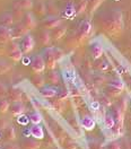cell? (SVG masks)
I'll use <instances>...</instances> for the list:
<instances>
[{
	"label": "cell",
	"instance_id": "cell-8",
	"mask_svg": "<svg viewBox=\"0 0 131 149\" xmlns=\"http://www.w3.org/2000/svg\"><path fill=\"white\" fill-rule=\"evenodd\" d=\"M82 125L85 130L91 131L95 128V120H94L92 116H84L82 119Z\"/></svg>",
	"mask_w": 131,
	"mask_h": 149
},
{
	"label": "cell",
	"instance_id": "cell-16",
	"mask_svg": "<svg viewBox=\"0 0 131 149\" xmlns=\"http://www.w3.org/2000/svg\"><path fill=\"white\" fill-rule=\"evenodd\" d=\"M8 95H9L10 101H13L14 103L19 102V101L22 100V94H20V92L17 91V89H10Z\"/></svg>",
	"mask_w": 131,
	"mask_h": 149
},
{
	"label": "cell",
	"instance_id": "cell-3",
	"mask_svg": "<svg viewBox=\"0 0 131 149\" xmlns=\"http://www.w3.org/2000/svg\"><path fill=\"white\" fill-rule=\"evenodd\" d=\"M9 56L11 60H14V61H19V60H22V58H23V51H22V49H19L18 47V44H13V47H10L9 50Z\"/></svg>",
	"mask_w": 131,
	"mask_h": 149
},
{
	"label": "cell",
	"instance_id": "cell-23",
	"mask_svg": "<svg viewBox=\"0 0 131 149\" xmlns=\"http://www.w3.org/2000/svg\"><path fill=\"white\" fill-rule=\"evenodd\" d=\"M10 105H9V102L8 101H6V100H2V101H0V112L1 113H5V112H7L9 110Z\"/></svg>",
	"mask_w": 131,
	"mask_h": 149
},
{
	"label": "cell",
	"instance_id": "cell-13",
	"mask_svg": "<svg viewBox=\"0 0 131 149\" xmlns=\"http://www.w3.org/2000/svg\"><path fill=\"white\" fill-rule=\"evenodd\" d=\"M104 125L107 129H112L113 127L115 125V118L112 113H107L104 118Z\"/></svg>",
	"mask_w": 131,
	"mask_h": 149
},
{
	"label": "cell",
	"instance_id": "cell-28",
	"mask_svg": "<svg viewBox=\"0 0 131 149\" xmlns=\"http://www.w3.org/2000/svg\"><path fill=\"white\" fill-rule=\"evenodd\" d=\"M63 34V29H59V28L56 27V32H54V36L56 37V38H60V36Z\"/></svg>",
	"mask_w": 131,
	"mask_h": 149
},
{
	"label": "cell",
	"instance_id": "cell-27",
	"mask_svg": "<svg viewBox=\"0 0 131 149\" xmlns=\"http://www.w3.org/2000/svg\"><path fill=\"white\" fill-rule=\"evenodd\" d=\"M40 38H41V42H42L43 44H47V42H49V40H50V38H49V34H47V32H42Z\"/></svg>",
	"mask_w": 131,
	"mask_h": 149
},
{
	"label": "cell",
	"instance_id": "cell-31",
	"mask_svg": "<svg viewBox=\"0 0 131 149\" xmlns=\"http://www.w3.org/2000/svg\"><path fill=\"white\" fill-rule=\"evenodd\" d=\"M5 149H19V148L18 146H16V145H9V146H6Z\"/></svg>",
	"mask_w": 131,
	"mask_h": 149
},
{
	"label": "cell",
	"instance_id": "cell-24",
	"mask_svg": "<svg viewBox=\"0 0 131 149\" xmlns=\"http://www.w3.org/2000/svg\"><path fill=\"white\" fill-rule=\"evenodd\" d=\"M74 14H75V7L72 5H68L65 9V16L71 17V16H74Z\"/></svg>",
	"mask_w": 131,
	"mask_h": 149
},
{
	"label": "cell",
	"instance_id": "cell-19",
	"mask_svg": "<svg viewBox=\"0 0 131 149\" xmlns=\"http://www.w3.org/2000/svg\"><path fill=\"white\" fill-rule=\"evenodd\" d=\"M17 5L22 9H29L32 7V1L31 0H17Z\"/></svg>",
	"mask_w": 131,
	"mask_h": 149
},
{
	"label": "cell",
	"instance_id": "cell-25",
	"mask_svg": "<svg viewBox=\"0 0 131 149\" xmlns=\"http://www.w3.org/2000/svg\"><path fill=\"white\" fill-rule=\"evenodd\" d=\"M111 86L115 87L116 89H122L124 87V84L122 83V80H120V79H114V80L111 81Z\"/></svg>",
	"mask_w": 131,
	"mask_h": 149
},
{
	"label": "cell",
	"instance_id": "cell-21",
	"mask_svg": "<svg viewBox=\"0 0 131 149\" xmlns=\"http://www.w3.org/2000/svg\"><path fill=\"white\" fill-rule=\"evenodd\" d=\"M29 121H31L29 118H28L27 115H25L24 113L18 115V118H17V122H18L20 125H27Z\"/></svg>",
	"mask_w": 131,
	"mask_h": 149
},
{
	"label": "cell",
	"instance_id": "cell-2",
	"mask_svg": "<svg viewBox=\"0 0 131 149\" xmlns=\"http://www.w3.org/2000/svg\"><path fill=\"white\" fill-rule=\"evenodd\" d=\"M34 47V38L32 35H25L22 40L20 43V49L23 51V53H28L33 50Z\"/></svg>",
	"mask_w": 131,
	"mask_h": 149
},
{
	"label": "cell",
	"instance_id": "cell-18",
	"mask_svg": "<svg viewBox=\"0 0 131 149\" xmlns=\"http://www.w3.org/2000/svg\"><path fill=\"white\" fill-rule=\"evenodd\" d=\"M29 120L33 124H40L42 122V115L38 112H33L29 115Z\"/></svg>",
	"mask_w": 131,
	"mask_h": 149
},
{
	"label": "cell",
	"instance_id": "cell-11",
	"mask_svg": "<svg viewBox=\"0 0 131 149\" xmlns=\"http://www.w3.org/2000/svg\"><path fill=\"white\" fill-rule=\"evenodd\" d=\"M41 94L44 96V97H54L56 94H58V89L54 88V87H50V86H45L41 89Z\"/></svg>",
	"mask_w": 131,
	"mask_h": 149
},
{
	"label": "cell",
	"instance_id": "cell-6",
	"mask_svg": "<svg viewBox=\"0 0 131 149\" xmlns=\"http://www.w3.org/2000/svg\"><path fill=\"white\" fill-rule=\"evenodd\" d=\"M91 52L94 59H98L103 54V47L100 42H94L91 45Z\"/></svg>",
	"mask_w": 131,
	"mask_h": 149
},
{
	"label": "cell",
	"instance_id": "cell-10",
	"mask_svg": "<svg viewBox=\"0 0 131 149\" xmlns=\"http://www.w3.org/2000/svg\"><path fill=\"white\" fill-rule=\"evenodd\" d=\"M13 22H14V17H13V15L9 14V13H2L0 15V24L1 25L9 27L10 25L13 24Z\"/></svg>",
	"mask_w": 131,
	"mask_h": 149
},
{
	"label": "cell",
	"instance_id": "cell-32",
	"mask_svg": "<svg viewBox=\"0 0 131 149\" xmlns=\"http://www.w3.org/2000/svg\"><path fill=\"white\" fill-rule=\"evenodd\" d=\"M6 92V87L2 84H0V93H5Z\"/></svg>",
	"mask_w": 131,
	"mask_h": 149
},
{
	"label": "cell",
	"instance_id": "cell-14",
	"mask_svg": "<svg viewBox=\"0 0 131 149\" xmlns=\"http://www.w3.org/2000/svg\"><path fill=\"white\" fill-rule=\"evenodd\" d=\"M91 24H89V22H87V20H84L82 24H80V26H79V33H80V35H83V36H86L89 32H91Z\"/></svg>",
	"mask_w": 131,
	"mask_h": 149
},
{
	"label": "cell",
	"instance_id": "cell-7",
	"mask_svg": "<svg viewBox=\"0 0 131 149\" xmlns=\"http://www.w3.org/2000/svg\"><path fill=\"white\" fill-rule=\"evenodd\" d=\"M10 112H11L13 115L18 116V115L23 114L25 112V107H24V105L22 103L15 102L14 104H11V106H10Z\"/></svg>",
	"mask_w": 131,
	"mask_h": 149
},
{
	"label": "cell",
	"instance_id": "cell-9",
	"mask_svg": "<svg viewBox=\"0 0 131 149\" xmlns=\"http://www.w3.org/2000/svg\"><path fill=\"white\" fill-rule=\"evenodd\" d=\"M11 38V29L7 26L0 25V41L6 42Z\"/></svg>",
	"mask_w": 131,
	"mask_h": 149
},
{
	"label": "cell",
	"instance_id": "cell-20",
	"mask_svg": "<svg viewBox=\"0 0 131 149\" xmlns=\"http://www.w3.org/2000/svg\"><path fill=\"white\" fill-rule=\"evenodd\" d=\"M23 145L26 149H38V147H40L38 142L33 141V140H26V141H24Z\"/></svg>",
	"mask_w": 131,
	"mask_h": 149
},
{
	"label": "cell",
	"instance_id": "cell-4",
	"mask_svg": "<svg viewBox=\"0 0 131 149\" xmlns=\"http://www.w3.org/2000/svg\"><path fill=\"white\" fill-rule=\"evenodd\" d=\"M29 129H31V134L34 139L41 140L44 138V131H43V128L40 124H33Z\"/></svg>",
	"mask_w": 131,
	"mask_h": 149
},
{
	"label": "cell",
	"instance_id": "cell-15",
	"mask_svg": "<svg viewBox=\"0 0 131 149\" xmlns=\"http://www.w3.org/2000/svg\"><path fill=\"white\" fill-rule=\"evenodd\" d=\"M59 24H60V20L56 17H51V18L44 20V26L47 28H56Z\"/></svg>",
	"mask_w": 131,
	"mask_h": 149
},
{
	"label": "cell",
	"instance_id": "cell-30",
	"mask_svg": "<svg viewBox=\"0 0 131 149\" xmlns=\"http://www.w3.org/2000/svg\"><path fill=\"white\" fill-rule=\"evenodd\" d=\"M23 134H24L25 137H29V136H32V134H31V129H26V130H24Z\"/></svg>",
	"mask_w": 131,
	"mask_h": 149
},
{
	"label": "cell",
	"instance_id": "cell-26",
	"mask_svg": "<svg viewBox=\"0 0 131 149\" xmlns=\"http://www.w3.org/2000/svg\"><path fill=\"white\" fill-rule=\"evenodd\" d=\"M49 79H50V81L52 84H56L59 81V76H58L56 72H52V74H49Z\"/></svg>",
	"mask_w": 131,
	"mask_h": 149
},
{
	"label": "cell",
	"instance_id": "cell-33",
	"mask_svg": "<svg viewBox=\"0 0 131 149\" xmlns=\"http://www.w3.org/2000/svg\"><path fill=\"white\" fill-rule=\"evenodd\" d=\"M0 139H1V133H0Z\"/></svg>",
	"mask_w": 131,
	"mask_h": 149
},
{
	"label": "cell",
	"instance_id": "cell-12",
	"mask_svg": "<svg viewBox=\"0 0 131 149\" xmlns=\"http://www.w3.org/2000/svg\"><path fill=\"white\" fill-rule=\"evenodd\" d=\"M23 25L27 29H32V28L35 26V19L33 18V16L31 14H26L24 16V19H23Z\"/></svg>",
	"mask_w": 131,
	"mask_h": 149
},
{
	"label": "cell",
	"instance_id": "cell-29",
	"mask_svg": "<svg viewBox=\"0 0 131 149\" xmlns=\"http://www.w3.org/2000/svg\"><path fill=\"white\" fill-rule=\"evenodd\" d=\"M109 149H120V146H119L118 143L113 142V143H111V145H109Z\"/></svg>",
	"mask_w": 131,
	"mask_h": 149
},
{
	"label": "cell",
	"instance_id": "cell-1",
	"mask_svg": "<svg viewBox=\"0 0 131 149\" xmlns=\"http://www.w3.org/2000/svg\"><path fill=\"white\" fill-rule=\"evenodd\" d=\"M31 67L33 69V71H35L36 74L42 72L44 69H45V61L43 59L42 56H35L32 58V61H31Z\"/></svg>",
	"mask_w": 131,
	"mask_h": 149
},
{
	"label": "cell",
	"instance_id": "cell-17",
	"mask_svg": "<svg viewBox=\"0 0 131 149\" xmlns=\"http://www.w3.org/2000/svg\"><path fill=\"white\" fill-rule=\"evenodd\" d=\"M3 136L6 137V139H8V140H14V139H15V137H16V132H15L14 127H7V128L5 129Z\"/></svg>",
	"mask_w": 131,
	"mask_h": 149
},
{
	"label": "cell",
	"instance_id": "cell-5",
	"mask_svg": "<svg viewBox=\"0 0 131 149\" xmlns=\"http://www.w3.org/2000/svg\"><path fill=\"white\" fill-rule=\"evenodd\" d=\"M28 32V29L23 24L22 25H17L16 27L11 28V38H18L24 35H26V33Z\"/></svg>",
	"mask_w": 131,
	"mask_h": 149
},
{
	"label": "cell",
	"instance_id": "cell-22",
	"mask_svg": "<svg viewBox=\"0 0 131 149\" xmlns=\"http://www.w3.org/2000/svg\"><path fill=\"white\" fill-rule=\"evenodd\" d=\"M8 70H10V65L8 62L3 61V60H0V74H6Z\"/></svg>",
	"mask_w": 131,
	"mask_h": 149
}]
</instances>
